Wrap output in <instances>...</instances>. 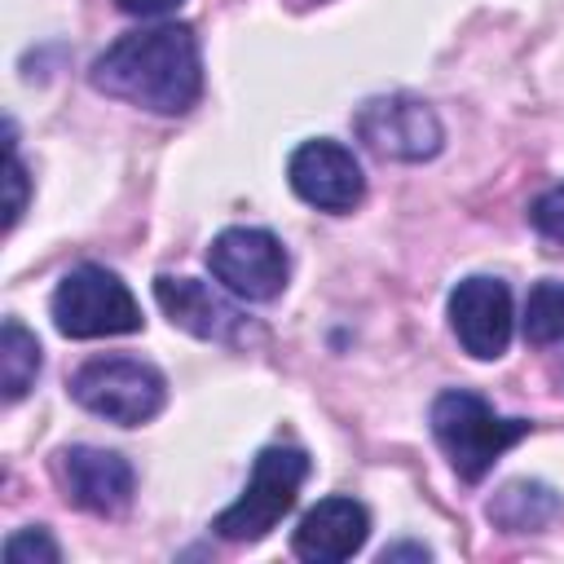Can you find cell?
Instances as JSON below:
<instances>
[{"instance_id": "obj_18", "label": "cell", "mask_w": 564, "mask_h": 564, "mask_svg": "<svg viewBox=\"0 0 564 564\" xmlns=\"http://www.w3.org/2000/svg\"><path fill=\"white\" fill-rule=\"evenodd\" d=\"M22 207H26V167H22L18 150L9 145V212H4V225H9V229L18 225Z\"/></svg>"}, {"instance_id": "obj_7", "label": "cell", "mask_w": 564, "mask_h": 564, "mask_svg": "<svg viewBox=\"0 0 564 564\" xmlns=\"http://www.w3.org/2000/svg\"><path fill=\"white\" fill-rule=\"evenodd\" d=\"M207 269L238 300H273L286 286L282 242L269 229H251V225L220 229L207 247Z\"/></svg>"}, {"instance_id": "obj_11", "label": "cell", "mask_w": 564, "mask_h": 564, "mask_svg": "<svg viewBox=\"0 0 564 564\" xmlns=\"http://www.w3.org/2000/svg\"><path fill=\"white\" fill-rule=\"evenodd\" d=\"M154 300H159V308L167 313L172 326H181L198 339H216V344H242L247 339V317L194 278L159 273L154 278Z\"/></svg>"}, {"instance_id": "obj_14", "label": "cell", "mask_w": 564, "mask_h": 564, "mask_svg": "<svg viewBox=\"0 0 564 564\" xmlns=\"http://www.w3.org/2000/svg\"><path fill=\"white\" fill-rule=\"evenodd\" d=\"M35 375H40V344H35V335L18 317H4V330H0V383H4V401L26 397V388L35 383Z\"/></svg>"}, {"instance_id": "obj_19", "label": "cell", "mask_w": 564, "mask_h": 564, "mask_svg": "<svg viewBox=\"0 0 564 564\" xmlns=\"http://www.w3.org/2000/svg\"><path fill=\"white\" fill-rule=\"evenodd\" d=\"M123 13H132V18H163V13H172L181 0H115Z\"/></svg>"}, {"instance_id": "obj_3", "label": "cell", "mask_w": 564, "mask_h": 564, "mask_svg": "<svg viewBox=\"0 0 564 564\" xmlns=\"http://www.w3.org/2000/svg\"><path fill=\"white\" fill-rule=\"evenodd\" d=\"M304 476H308V454L304 449H295V445H264L256 454V467H251V480H247L242 498L234 507H225L212 520V529L225 542H260L295 507Z\"/></svg>"}, {"instance_id": "obj_1", "label": "cell", "mask_w": 564, "mask_h": 564, "mask_svg": "<svg viewBox=\"0 0 564 564\" xmlns=\"http://www.w3.org/2000/svg\"><path fill=\"white\" fill-rule=\"evenodd\" d=\"M93 88L154 115H185L203 97V57L185 22L119 35L88 70Z\"/></svg>"}, {"instance_id": "obj_5", "label": "cell", "mask_w": 564, "mask_h": 564, "mask_svg": "<svg viewBox=\"0 0 564 564\" xmlns=\"http://www.w3.org/2000/svg\"><path fill=\"white\" fill-rule=\"evenodd\" d=\"M53 326L66 339H101L141 330L132 291L101 264H75L53 291Z\"/></svg>"}, {"instance_id": "obj_8", "label": "cell", "mask_w": 564, "mask_h": 564, "mask_svg": "<svg viewBox=\"0 0 564 564\" xmlns=\"http://www.w3.org/2000/svg\"><path fill=\"white\" fill-rule=\"evenodd\" d=\"M286 181H291V189H295L308 207L335 212V216H339V212H352V207L361 203V194H366V176H361L352 150L339 145V141H326V137L304 141V145L291 154Z\"/></svg>"}, {"instance_id": "obj_15", "label": "cell", "mask_w": 564, "mask_h": 564, "mask_svg": "<svg viewBox=\"0 0 564 564\" xmlns=\"http://www.w3.org/2000/svg\"><path fill=\"white\" fill-rule=\"evenodd\" d=\"M520 326H524V339L538 344V348L564 339V282H555V278L533 282V291L524 300V322Z\"/></svg>"}, {"instance_id": "obj_12", "label": "cell", "mask_w": 564, "mask_h": 564, "mask_svg": "<svg viewBox=\"0 0 564 564\" xmlns=\"http://www.w3.org/2000/svg\"><path fill=\"white\" fill-rule=\"evenodd\" d=\"M366 538H370V516H366V507H361L357 498L335 494V498H322L317 507L304 511V520H300L291 546H295V555L308 560V564H339V560L357 555V551L366 546Z\"/></svg>"}, {"instance_id": "obj_6", "label": "cell", "mask_w": 564, "mask_h": 564, "mask_svg": "<svg viewBox=\"0 0 564 564\" xmlns=\"http://www.w3.org/2000/svg\"><path fill=\"white\" fill-rule=\"evenodd\" d=\"M357 137L379 154V159H397V163H419L432 159L445 141V128L436 119V110L410 93H388V97H370L357 119H352Z\"/></svg>"}, {"instance_id": "obj_16", "label": "cell", "mask_w": 564, "mask_h": 564, "mask_svg": "<svg viewBox=\"0 0 564 564\" xmlns=\"http://www.w3.org/2000/svg\"><path fill=\"white\" fill-rule=\"evenodd\" d=\"M4 560L9 564H57L62 560V546L53 542L48 529H18L4 542Z\"/></svg>"}, {"instance_id": "obj_4", "label": "cell", "mask_w": 564, "mask_h": 564, "mask_svg": "<svg viewBox=\"0 0 564 564\" xmlns=\"http://www.w3.org/2000/svg\"><path fill=\"white\" fill-rule=\"evenodd\" d=\"M70 397L97 419L137 427L163 410L167 379L137 357H93L70 375Z\"/></svg>"}, {"instance_id": "obj_2", "label": "cell", "mask_w": 564, "mask_h": 564, "mask_svg": "<svg viewBox=\"0 0 564 564\" xmlns=\"http://www.w3.org/2000/svg\"><path fill=\"white\" fill-rule=\"evenodd\" d=\"M432 436L463 480H480L516 441L529 436L524 419H502L476 392L449 388L432 401Z\"/></svg>"}, {"instance_id": "obj_10", "label": "cell", "mask_w": 564, "mask_h": 564, "mask_svg": "<svg viewBox=\"0 0 564 564\" xmlns=\"http://www.w3.org/2000/svg\"><path fill=\"white\" fill-rule=\"evenodd\" d=\"M57 471L66 485V498L93 516H115L132 502V463L115 449H97V445H70L57 454Z\"/></svg>"}, {"instance_id": "obj_9", "label": "cell", "mask_w": 564, "mask_h": 564, "mask_svg": "<svg viewBox=\"0 0 564 564\" xmlns=\"http://www.w3.org/2000/svg\"><path fill=\"white\" fill-rule=\"evenodd\" d=\"M449 326L471 357H480V361L502 357L511 344V291H507V282L485 278V273L463 278L449 291Z\"/></svg>"}, {"instance_id": "obj_17", "label": "cell", "mask_w": 564, "mask_h": 564, "mask_svg": "<svg viewBox=\"0 0 564 564\" xmlns=\"http://www.w3.org/2000/svg\"><path fill=\"white\" fill-rule=\"evenodd\" d=\"M533 229L542 234V238H551V242H560L564 247V185H555V189H546L538 203H533Z\"/></svg>"}, {"instance_id": "obj_20", "label": "cell", "mask_w": 564, "mask_h": 564, "mask_svg": "<svg viewBox=\"0 0 564 564\" xmlns=\"http://www.w3.org/2000/svg\"><path fill=\"white\" fill-rule=\"evenodd\" d=\"M388 560H427V546L401 542V546H388V551H383V564H388Z\"/></svg>"}, {"instance_id": "obj_13", "label": "cell", "mask_w": 564, "mask_h": 564, "mask_svg": "<svg viewBox=\"0 0 564 564\" xmlns=\"http://www.w3.org/2000/svg\"><path fill=\"white\" fill-rule=\"evenodd\" d=\"M555 516H560V498L538 480H511L489 498V520L507 533H538Z\"/></svg>"}]
</instances>
